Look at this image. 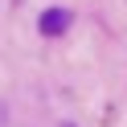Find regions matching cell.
Instances as JSON below:
<instances>
[{"instance_id":"1","label":"cell","mask_w":127,"mask_h":127,"mask_svg":"<svg viewBox=\"0 0 127 127\" xmlns=\"http://www.w3.org/2000/svg\"><path fill=\"white\" fill-rule=\"evenodd\" d=\"M66 25H70V12H62V8H49V12L41 17V33H45V37L66 33Z\"/></svg>"}]
</instances>
